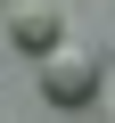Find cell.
Instances as JSON below:
<instances>
[{
    "instance_id": "obj_1",
    "label": "cell",
    "mask_w": 115,
    "mask_h": 123,
    "mask_svg": "<svg viewBox=\"0 0 115 123\" xmlns=\"http://www.w3.org/2000/svg\"><path fill=\"white\" fill-rule=\"evenodd\" d=\"M99 82H107V57L90 41H49L41 49V98L49 107H90Z\"/></svg>"
},
{
    "instance_id": "obj_2",
    "label": "cell",
    "mask_w": 115,
    "mask_h": 123,
    "mask_svg": "<svg viewBox=\"0 0 115 123\" xmlns=\"http://www.w3.org/2000/svg\"><path fill=\"white\" fill-rule=\"evenodd\" d=\"M8 33H17V49H49V41H66V17H58L49 0H17Z\"/></svg>"
}]
</instances>
